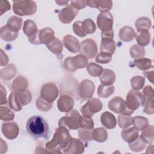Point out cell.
I'll use <instances>...</instances> for the list:
<instances>
[{
	"mask_svg": "<svg viewBox=\"0 0 154 154\" xmlns=\"http://www.w3.org/2000/svg\"><path fill=\"white\" fill-rule=\"evenodd\" d=\"M72 137L65 126H59L55 129L54 134L51 141L45 144V149L48 153H61V150L67 147Z\"/></svg>",
	"mask_w": 154,
	"mask_h": 154,
	"instance_id": "cell-1",
	"label": "cell"
},
{
	"mask_svg": "<svg viewBox=\"0 0 154 154\" xmlns=\"http://www.w3.org/2000/svg\"><path fill=\"white\" fill-rule=\"evenodd\" d=\"M26 130L32 137L35 138H49V128L47 122L40 116L30 117L26 123Z\"/></svg>",
	"mask_w": 154,
	"mask_h": 154,
	"instance_id": "cell-2",
	"label": "cell"
},
{
	"mask_svg": "<svg viewBox=\"0 0 154 154\" xmlns=\"http://www.w3.org/2000/svg\"><path fill=\"white\" fill-rule=\"evenodd\" d=\"M13 11L19 16H31L36 12L37 4L31 0L15 1L13 2Z\"/></svg>",
	"mask_w": 154,
	"mask_h": 154,
	"instance_id": "cell-3",
	"label": "cell"
},
{
	"mask_svg": "<svg viewBox=\"0 0 154 154\" xmlns=\"http://www.w3.org/2000/svg\"><path fill=\"white\" fill-rule=\"evenodd\" d=\"M55 38L54 31L52 29L46 27L42 28L32 36L28 37L29 42L32 45H47Z\"/></svg>",
	"mask_w": 154,
	"mask_h": 154,
	"instance_id": "cell-4",
	"label": "cell"
},
{
	"mask_svg": "<svg viewBox=\"0 0 154 154\" xmlns=\"http://www.w3.org/2000/svg\"><path fill=\"white\" fill-rule=\"evenodd\" d=\"M81 115L76 109H72L66 112L65 116L61 117L58 122L59 126H63L70 129L76 130L80 128L79 120Z\"/></svg>",
	"mask_w": 154,
	"mask_h": 154,
	"instance_id": "cell-5",
	"label": "cell"
},
{
	"mask_svg": "<svg viewBox=\"0 0 154 154\" xmlns=\"http://www.w3.org/2000/svg\"><path fill=\"white\" fill-rule=\"evenodd\" d=\"M87 58L82 54L74 57H67L64 61V68L69 72H75L79 69H82L87 66Z\"/></svg>",
	"mask_w": 154,
	"mask_h": 154,
	"instance_id": "cell-6",
	"label": "cell"
},
{
	"mask_svg": "<svg viewBox=\"0 0 154 154\" xmlns=\"http://www.w3.org/2000/svg\"><path fill=\"white\" fill-rule=\"evenodd\" d=\"M103 107L102 102L99 99L96 97H91L80 108V111L82 116L87 118H91V117L97 112H99Z\"/></svg>",
	"mask_w": 154,
	"mask_h": 154,
	"instance_id": "cell-7",
	"label": "cell"
},
{
	"mask_svg": "<svg viewBox=\"0 0 154 154\" xmlns=\"http://www.w3.org/2000/svg\"><path fill=\"white\" fill-rule=\"evenodd\" d=\"M145 99V96L142 93L138 90H130L126 95L125 102L129 109L134 111L143 105Z\"/></svg>",
	"mask_w": 154,
	"mask_h": 154,
	"instance_id": "cell-8",
	"label": "cell"
},
{
	"mask_svg": "<svg viewBox=\"0 0 154 154\" xmlns=\"http://www.w3.org/2000/svg\"><path fill=\"white\" fill-rule=\"evenodd\" d=\"M109 109L117 114H123L131 115L134 111L129 109L126 104L125 100L119 96H116L112 98L108 102Z\"/></svg>",
	"mask_w": 154,
	"mask_h": 154,
	"instance_id": "cell-9",
	"label": "cell"
},
{
	"mask_svg": "<svg viewBox=\"0 0 154 154\" xmlns=\"http://www.w3.org/2000/svg\"><path fill=\"white\" fill-rule=\"evenodd\" d=\"M98 48L96 42L91 38H87L81 42L79 52L87 59L94 58L97 54Z\"/></svg>",
	"mask_w": 154,
	"mask_h": 154,
	"instance_id": "cell-10",
	"label": "cell"
},
{
	"mask_svg": "<svg viewBox=\"0 0 154 154\" xmlns=\"http://www.w3.org/2000/svg\"><path fill=\"white\" fill-rule=\"evenodd\" d=\"M59 90L56 84L53 82L44 84L40 90V96L45 100L53 102L58 97Z\"/></svg>",
	"mask_w": 154,
	"mask_h": 154,
	"instance_id": "cell-11",
	"label": "cell"
},
{
	"mask_svg": "<svg viewBox=\"0 0 154 154\" xmlns=\"http://www.w3.org/2000/svg\"><path fill=\"white\" fill-rule=\"evenodd\" d=\"M114 18L109 12H100L97 17V25L102 32L112 29Z\"/></svg>",
	"mask_w": 154,
	"mask_h": 154,
	"instance_id": "cell-12",
	"label": "cell"
},
{
	"mask_svg": "<svg viewBox=\"0 0 154 154\" xmlns=\"http://www.w3.org/2000/svg\"><path fill=\"white\" fill-rule=\"evenodd\" d=\"M78 12V10L75 8L71 4H69L59 11L58 18L61 23L68 24L75 19Z\"/></svg>",
	"mask_w": 154,
	"mask_h": 154,
	"instance_id": "cell-13",
	"label": "cell"
},
{
	"mask_svg": "<svg viewBox=\"0 0 154 154\" xmlns=\"http://www.w3.org/2000/svg\"><path fill=\"white\" fill-rule=\"evenodd\" d=\"M95 91L94 84L90 79L82 80L79 86V96L83 99H90Z\"/></svg>",
	"mask_w": 154,
	"mask_h": 154,
	"instance_id": "cell-14",
	"label": "cell"
},
{
	"mask_svg": "<svg viewBox=\"0 0 154 154\" xmlns=\"http://www.w3.org/2000/svg\"><path fill=\"white\" fill-rule=\"evenodd\" d=\"M1 131L4 136L8 140H14L19 135V128L17 124L14 122L3 123Z\"/></svg>",
	"mask_w": 154,
	"mask_h": 154,
	"instance_id": "cell-15",
	"label": "cell"
},
{
	"mask_svg": "<svg viewBox=\"0 0 154 154\" xmlns=\"http://www.w3.org/2000/svg\"><path fill=\"white\" fill-rule=\"evenodd\" d=\"M85 147L81 140L72 138L66 148L63 149L65 154H81L84 152Z\"/></svg>",
	"mask_w": 154,
	"mask_h": 154,
	"instance_id": "cell-16",
	"label": "cell"
},
{
	"mask_svg": "<svg viewBox=\"0 0 154 154\" xmlns=\"http://www.w3.org/2000/svg\"><path fill=\"white\" fill-rule=\"evenodd\" d=\"M75 101L72 97L67 94L61 95L58 99L57 108L60 112H67L72 110L74 106Z\"/></svg>",
	"mask_w": 154,
	"mask_h": 154,
	"instance_id": "cell-17",
	"label": "cell"
},
{
	"mask_svg": "<svg viewBox=\"0 0 154 154\" xmlns=\"http://www.w3.org/2000/svg\"><path fill=\"white\" fill-rule=\"evenodd\" d=\"M63 43L65 48L69 52L75 54L79 52L80 43L78 40L70 34L66 35L63 40Z\"/></svg>",
	"mask_w": 154,
	"mask_h": 154,
	"instance_id": "cell-18",
	"label": "cell"
},
{
	"mask_svg": "<svg viewBox=\"0 0 154 154\" xmlns=\"http://www.w3.org/2000/svg\"><path fill=\"white\" fill-rule=\"evenodd\" d=\"M88 6L96 8L101 12H108L112 7V2L108 0H91L87 1Z\"/></svg>",
	"mask_w": 154,
	"mask_h": 154,
	"instance_id": "cell-19",
	"label": "cell"
},
{
	"mask_svg": "<svg viewBox=\"0 0 154 154\" xmlns=\"http://www.w3.org/2000/svg\"><path fill=\"white\" fill-rule=\"evenodd\" d=\"M102 125L106 129H114L117 125V120L116 117L112 113L105 111L103 112L100 118Z\"/></svg>",
	"mask_w": 154,
	"mask_h": 154,
	"instance_id": "cell-20",
	"label": "cell"
},
{
	"mask_svg": "<svg viewBox=\"0 0 154 154\" xmlns=\"http://www.w3.org/2000/svg\"><path fill=\"white\" fill-rule=\"evenodd\" d=\"M135 33L136 32L132 27L125 26L119 30V37L122 41L124 42H129L134 38Z\"/></svg>",
	"mask_w": 154,
	"mask_h": 154,
	"instance_id": "cell-21",
	"label": "cell"
},
{
	"mask_svg": "<svg viewBox=\"0 0 154 154\" xmlns=\"http://www.w3.org/2000/svg\"><path fill=\"white\" fill-rule=\"evenodd\" d=\"M116 49V45L113 38H102L100 45V51L112 55Z\"/></svg>",
	"mask_w": 154,
	"mask_h": 154,
	"instance_id": "cell-22",
	"label": "cell"
},
{
	"mask_svg": "<svg viewBox=\"0 0 154 154\" xmlns=\"http://www.w3.org/2000/svg\"><path fill=\"white\" fill-rule=\"evenodd\" d=\"M99 79L102 85H112L116 80V74L113 70L108 69H103L101 75L99 76Z\"/></svg>",
	"mask_w": 154,
	"mask_h": 154,
	"instance_id": "cell-23",
	"label": "cell"
},
{
	"mask_svg": "<svg viewBox=\"0 0 154 154\" xmlns=\"http://www.w3.org/2000/svg\"><path fill=\"white\" fill-rule=\"evenodd\" d=\"M135 38L139 46H146L149 44L151 40V35L149 30H141L135 33Z\"/></svg>",
	"mask_w": 154,
	"mask_h": 154,
	"instance_id": "cell-24",
	"label": "cell"
},
{
	"mask_svg": "<svg viewBox=\"0 0 154 154\" xmlns=\"http://www.w3.org/2000/svg\"><path fill=\"white\" fill-rule=\"evenodd\" d=\"M28 85L27 79L23 76H18L16 78L11 84V88L13 91L22 92L26 90Z\"/></svg>",
	"mask_w": 154,
	"mask_h": 154,
	"instance_id": "cell-25",
	"label": "cell"
},
{
	"mask_svg": "<svg viewBox=\"0 0 154 154\" xmlns=\"http://www.w3.org/2000/svg\"><path fill=\"white\" fill-rule=\"evenodd\" d=\"M138 131L134 127L125 128L122 131L121 133L123 140L128 143H130L136 140L138 137Z\"/></svg>",
	"mask_w": 154,
	"mask_h": 154,
	"instance_id": "cell-26",
	"label": "cell"
},
{
	"mask_svg": "<svg viewBox=\"0 0 154 154\" xmlns=\"http://www.w3.org/2000/svg\"><path fill=\"white\" fill-rule=\"evenodd\" d=\"M22 22L23 20L21 17L16 16H13L8 19L6 26L11 31L18 32V31L22 28Z\"/></svg>",
	"mask_w": 154,
	"mask_h": 154,
	"instance_id": "cell-27",
	"label": "cell"
},
{
	"mask_svg": "<svg viewBox=\"0 0 154 154\" xmlns=\"http://www.w3.org/2000/svg\"><path fill=\"white\" fill-rule=\"evenodd\" d=\"M17 70L16 67L10 64L8 65L6 67L2 69L0 72V77L1 79L5 81H9L13 78L16 75Z\"/></svg>",
	"mask_w": 154,
	"mask_h": 154,
	"instance_id": "cell-28",
	"label": "cell"
},
{
	"mask_svg": "<svg viewBox=\"0 0 154 154\" xmlns=\"http://www.w3.org/2000/svg\"><path fill=\"white\" fill-rule=\"evenodd\" d=\"M19 33L13 32L9 29L6 25L1 28L0 36L2 40L5 42H11L16 40L18 37Z\"/></svg>",
	"mask_w": 154,
	"mask_h": 154,
	"instance_id": "cell-29",
	"label": "cell"
},
{
	"mask_svg": "<svg viewBox=\"0 0 154 154\" xmlns=\"http://www.w3.org/2000/svg\"><path fill=\"white\" fill-rule=\"evenodd\" d=\"M46 46V48L54 54L56 55H59L61 54L63 46V43L61 42L60 39L58 38H54V39L50 42L49 44H48Z\"/></svg>",
	"mask_w": 154,
	"mask_h": 154,
	"instance_id": "cell-30",
	"label": "cell"
},
{
	"mask_svg": "<svg viewBox=\"0 0 154 154\" xmlns=\"http://www.w3.org/2000/svg\"><path fill=\"white\" fill-rule=\"evenodd\" d=\"M108 138V132L103 128H97L92 131V139L99 143H103Z\"/></svg>",
	"mask_w": 154,
	"mask_h": 154,
	"instance_id": "cell-31",
	"label": "cell"
},
{
	"mask_svg": "<svg viewBox=\"0 0 154 154\" xmlns=\"http://www.w3.org/2000/svg\"><path fill=\"white\" fill-rule=\"evenodd\" d=\"M37 25L33 20L28 19L24 22L23 31L26 36L30 37L34 35L37 32Z\"/></svg>",
	"mask_w": 154,
	"mask_h": 154,
	"instance_id": "cell-32",
	"label": "cell"
},
{
	"mask_svg": "<svg viewBox=\"0 0 154 154\" xmlns=\"http://www.w3.org/2000/svg\"><path fill=\"white\" fill-rule=\"evenodd\" d=\"M132 124L136 129L141 131L149 126V121L146 117L135 116L132 118Z\"/></svg>",
	"mask_w": 154,
	"mask_h": 154,
	"instance_id": "cell-33",
	"label": "cell"
},
{
	"mask_svg": "<svg viewBox=\"0 0 154 154\" xmlns=\"http://www.w3.org/2000/svg\"><path fill=\"white\" fill-rule=\"evenodd\" d=\"M8 103L10 108L14 111H20L22 109V106L18 99L17 92L12 91L10 93L8 99Z\"/></svg>",
	"mask_w": 154,
	"mask_h": 154,
	"instance_id": "cell-34",
	"label": "cell"
},
{
	"mask_svg": "<svg viewBox=\"0 0 154 154\" xmlns=\"http://www.w3.org/2000/svg\"><path fill=\"white\" fill-rule=\"evenodd\" d=\"M140 138L146 144H152L154 140V127L153 125L147 126L140 135Z\"/></svg>",
	"mask_w": 154,
	"mask_h": 154,
	"instance_id": "cell-35",
	"label": "cell"
},
{
	"mask_svg": "<svg viewBox=\"0 0 154 154\" xmlns=\"http://www.w3.org/2000/svg\"><path fill=\"white\" fill-rule=\"evenodd\" d=\"M135 25L137 31L141 30H149L152 26V22L147 17H141L137 19Z\"/></svg>",
	"mask_w": 154,
	"mask_h": 154,
	"instance_id": "cell-36",
	"label": "cell"
},
{
	"mask_svg": "<svg viewBox=\"0 0 154 154\" xmlns=\"http://www.w3.org/2000/svg\"><path fill=\"white\" fill-rule=\"evenodd\" d=\"M114 87L112 85H104L100 84L97 90V95L102 98H107L113 94Z\"/></svg>",
	"mask_w": 154,
	"mask_h": 154,
	"instance_id": "cell-37",
	"label": "cell"
},
{
	"mask_svg": "<svg viewBox=\"0 0 154 154\" xmlns=\"http://www.w3.org/2000/svg\"><path fill=\"white\" fill-rule=\"evenodd\" d=\"M129 54L132 58L136 60L143 58L145 56L146 51L143 47L138 45H134L130 48Z\"/></svg>",
	"mask_w": 154,
	"mask_h": 154,
	"instance_id": "cell-38",
	"label": "cell"
},
{
	"mask_svg": "<svg viewBox=\"0 0 154 154\" xmlns=\"http://www.w3.org/2000/svg\"><path fill=\"white\" fill-rule=\"evenodd\" d=\"M146 143L143 141L140 137H138L134 141L129 143L130 150L134 152H141L146 147Z\"/></svg>",
	"mask_w": 154,
	"mask_h": 154,
	"instance_id": "cell-39",
	"label": "cell"
},
{
	"mask_svg": "<svg viewBox=\"0 0 154 154\" xmlns=\"http://www.w3.org/2000/svg\"><path fill=\"white\" fill-rule=\"evenodd\" d=\"M82 28L84 32L87 34H91L95 32L96 25L94 22L91 19H85L82 22Z\"/></svg>",
	"mask_w": 154,
	"mask_h": 154,
	"instance_id": "cell-40",
	"label": "cell"
},
{
	"mask_svg": "<svg viewBox=\"0 0 154 154\" xmlns=\"http://www.w3.org/2000/svg\"><path fill=\"white\" fill-rule=\"evenodd\" d=\"M152 60L147 58H141L136 59L134 61L135 66L140 70H146L149 69L152 66Z\"/></svg>",
	"mask_w": 154,
	"mask_h": 154,
	"instance_id": "cell-41",
	"label": "cell"
},
{
	"mask_svg": "<svg viewBox=\"0 0 154 154\" xmlns=\"http://www.w3.org/2000/svg\"><path fill=\"white\" fill-rule=\"evenodd\" d=\"M35 105L37 108L40 111L47 112L51 109L52 107V102H49L45 100L40 96L38 97H37L36 100Z\"/></svg>",
	"mask_w": 154,
	"mask_h": 154,
	"instance_id": "cell-42",
	"label": "cell"
},
{
	"mask_svg": "<svg viewBox=\"0 0 154 154\" xmlns=\"http://www.w3.org/2000/svg\"><path fill=\"white\" fill-rule=\"evenodd\" d=\"M132 117L131 115L120 114L118 116V124L120 128L125 129L132 124Z\"/></svg>",
	"mask_w": 154,
	"mask_h": 154,
	"instance_id": "cell-43",
	"label": "cell"
},
{
	"mask_svg": "<svg viewBox=\"0 0 154 154\" xmlns=\"http://www.w3.org/2000/svg\"><path fill=\"white\" fill-rule=\"evenodd\" d=\"M103 70V69L101 66L95 63H90L87 66V72L90 76L93 77L99 76L101 75Z\"/></svg>",
	"mask_w": 154,
	"mask_h": 154,
	"instance_id": "cell-44",
	"label": "cell"
},
{
	"mask_svg": "<svg viewBox=\"0 0 154 154\" xmlns=\"http://www.w3.org/2000/svg\"><path fill=\"white\" fill-rule=\"evenodd\" d=\"M15 117L14 113L8 107L1 106L0 117L1 120L5 122L13 120Z\"/></svg>",
	"mask_w": 154,
	"mask_h": 154,
	"instance_id": "cell-45",
	"label": "cell"
},
{
	"mask_svg": "<svg viewBox=\"0 0 154 154\" xmlns=\"http://www.w3.org/2000/svg\"><path fill=\"white\" fill-rule=\"evenodd\" d=\"M17 97L22 106H25L29 103L32 100V95L28 90H25L22 92H17Z\"/></svg>",
	"mask_w": 154,
	"mask_h": 154,
	"instance_id": "cell-46",
	"label": "cell"
},
{
	"mask_svg": "<svg viewBox=\"0 0 154 154\" xmlns=\"http://www.w3.org/2000/svg\"><path fill=\"white\" fill-rule=\"evenodd\" d=\"M145 84V78L141 76H135L131 79V85L132 90H140L143 88Z\"/></svg>",
	"mask_w": 154,
	"mask_h": 154,
	"instance_id": "cell-47",
	"label": "cell"
},
{
	"mask_svg": "<svg viewBox=\"0 0 154 154\" xmlns=\"http://www.w3.org/2000/svg\"><path fill=\"white\" fill-rule=\"evenodd\" d=\"M78 136L79 138L87 144L92 139V131L91 129H86L81 128L78 131Z\"/></svg>",
	"mask_w": 154,
	"mask_h": 154,
	"instance_id": "cell-48",
	"label": "cell"
},
{
	"mask_svg": "<svg viewBox=\"0 0 154 154\" xmlns=\"http://www.w3.org/2000/svg\"><path fill=\"white\" fill-rule=\"evenodd\" d=\"M94 126V122L91 118H87L82 116H81L79 120L80 128L86 129H93Z\"/></svg>",
	"mask_w": 154,
	"mask_h": 154,
	"instance_id": "cell-49",
	"label": "cell"
},
{
	"mask_svg": "<svg viewBox=\"0 0 154 154\" xmlns=\"http://www.w3.org/2000/svg\"><path fill=\"white\" fill-rule=\"evenodd\" d=\"M112 55L103 52H100L95 58V61L100 64H107L111 61Z\"/></svg>",
	"mask_w": 154,
	"mask_h": 154,
	"instance_id": "cell-50",
	"label": "cell"
},
{
	"mask_svg": "<svg viewBox=\"0 0 154 154\" xmlns=\"http://www.w3.org/2000/svg\"><path fill=\"white\" fill-rule=\"evenodd\" d=\"M153 98H147L143 103V112L147 114H153L154 109L153 106Z\"/></svg>",
	"mask_w": 154,
	"mask_h": 154,
	"instance_id": "cell-51",
	"label": "cell"
},
{
	"mask_svg": "<svg viewBox=\"0 0 154 154\" xmlns=\"http://www.w3.org/2000/svg\"><path fill=\"white\" fill-rule=\"evenodd\" d=\"M73 31L76 35H77L80 37H84L87 35L82 29L81 21H76L73 23Z\"/></svg>",
	"mask_w": 154,
	"mask_h": 154,
	"instance_id": "cell-52",
	"label": "cell"
},
{
	"mask_svg": "<svg viewBox=\"0 0 154 154\" xmlns=\"http://www.w3.org/2000/svg\"><path fill=\"white\" fill-rule=\"evenodd\" d=\"M70 4L76 9L79 11L81 9L84 8L87 5V1L85 0H80V1H71Z\"/></svg>",
	"mask_w": 154,
	"mask_h": 154,
	"instance_id": "cell-53",
	"label": "cell"
},
{
	"mask_svg": "<svg viewBox=\"0 0 154 154\" xmlns=\"http://www.w3.org/2000/svg\"><path fill=\"white\" fill-rule=\"evenodd\" d=\"M11 8L8 1L1 0L0 1V15L2 16L4 13L8 11Z\"/></svg>",
	"mask_w": 154,
	"mask_h": 154,
	"instance_id": "cell-54",
	"label": "cell"
},
{
	"mask_svg": "<svg viewBox=\"0 0 154 154\" xmlns=\"http://www.w3.org/2000/svg\"><path fill=\"white\" fill-rule=\"evenodd\" d=\"M143 95L147 98H153L154 90L152 86L146 85L143 90Z\"/></svg>",
	"mask_w": 154,
	"mask_h": 154,
	"instance_id": "cell-55",
	"label": "cell"
},
{
	"mask_svg": "<svg viewBox=\"0 0 154 154\" xmlns=\"http://www.w3.org/2000/svg\"><path fill=\"white\" fill-rule=\"evenodd\" d=\"M143 75L146 77L151 83H153V76H154V70L153 66H152L148 70H144L143 72Z\"/></svg>",
	"mask_w": 154,
	"mask_h": 154,
	"instance_id": "cell-56",
	"label": "cell"
},
{
	"mask_svg": "<svg viewBox=\"0 0 154 154\" xmlns=\"http://www.w3.org/2000/svg\"><path fill=\"white\" fill-rule=\"evenodd\" d=\"M1 97H0V104L2 105L4 104H6L7 102V91L5 88L4 86L1 84Z\"/></svg>",
	"mask_w": 154,
	"mask_h": 154,
	"instance_id": "cell-57",
	"label": "cell"
},
{
	"mask_svg": "<svg viewBox=\"0 0 154 154\" xmlns=\"http://www.w3.org/2000/svg\"><path fill=\"white\" fill-rule=\"evenodd\" d=\"M8 63V57L7 55L3 51V50L1 49V66H4L7 64Z\"/></svg>",
	"mask_w": 154,
	"mask_h": 154,
	"instance_id": "cell-58",
	"label": "cell"
},
{
	"mask_svg": "<svg viewBox=\"0 0 154 154\" xmlns=\"http://www.w3.org/2000/svg\"><path fill=\"white\" fill-rule=\"evenodd\" d=\"M101 37L102 38H113L114 37V31L113 29L105 31V32H101Z\"/></svg>",
	"mask_w": 154,
	"mask_h": 154,
	"instance_id": "cell-59",
	"label": "cell"
},
{
	"mask_svg": "<svg viewBox=\"0 0 154 154\" xmlns=\"http://www.w3.org/2000/svg\"><path fill=\"white\" fill-rule=\"evenodd\" d=\"M55 2L59 5H67L69 1H55Z\"/></svg>",
	"mask_w": 154,
	"mask_h": 154,
	"instance_id": "cell-60",
	"label": "cell"
}]
</instances>
